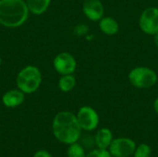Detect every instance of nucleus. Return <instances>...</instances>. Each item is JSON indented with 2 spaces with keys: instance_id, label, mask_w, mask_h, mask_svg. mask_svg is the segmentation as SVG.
<instances>
[{
  "instance_id": "4be33fe9",
  "label": "nucleus",
  "mask_w": 158,
  "mask_h": 157,
  "mask_svg": "<svg viewBox=\"0 0 158 157\" xmlns=\"http://www.w3.org/2000/svg\"><path fill=\"white\" fill-rule=\"evenodd\" d=\"M1 62H2V60H1V57H0V66H1Z\"/></svg>"
},
{
  "instance_id": "9d476101",
  "label": "nucleus",
  "mask_w": 158,
  "mask_h": 157,
  "mask_svg": "<svg viewBox=\"0 0 158 157\" xmlns=\"http://www.w3.org/2000/svg\"><path fill=\"white\" fill-rule=\"evenodd\" d=\"M25 99V93L19 89H12L6 92L2 96V103L6 107L15 108L19 106Z\"/></svg>"
},
{
  "instance_id": "2eb2a0df",
  "label": "nucleus",
  "mask_w": 158,
  "mask_h": 157,
  "mask_svg": "<svg viewBox=\"0 0 158 157\" xmlns=\"http://www.w3.org/2000/svg\"><path fill=\"white\" fill-rule=\"evenodd\" d=\"M85 150L82 145L78 143H74L69 145L67 155L68 157H85L86 156Z\"/></svg>"
},
{
  "instance_id": "412c9836",
  "label": "nucleus",
  "mask_w": 158,
  "mask_h": 157,
  "mask_svg": "<svg viewBox=\"0 0 158 157\" xmlns=\"http://www.w3.org/2000/svg\"><path fill=\"white\" fill-rule=\"evenodd\" d=\"M154 36H155V37H154V42H155V44L156 45V47L158 48V33L155 34Z\"/></svg>"
},
{
  "instance_id": "6e6552de",
  "label": "nucleus",
  "mask_w": 158,
  "mask_h": 157,
  "mask_svg": "<svg viewBox=\"0 0 158 157\" xmlns=\"http://www.w3.org/2000/svg\"><path fill=\"white\" fill-rule=\"evenodd\" d=\"M53 66L57 73L68 75L74 73L77 68V62L72 55L67 52H62L55 56Z\"/></svg>"
},
{
  "instance_id": "dca6fc26",
  "label": "nucleus",
  "mask_w": 158,
  "mask_h": 157,
  "mask_svg": "<svg viewBox=\"0 0 158 157\" xmlns=\"http://www.w3.org/2000/svg\"><path fill=\"white\" fill-rule=\"evenodd\" d=\"M151 155H152V149L146 143H141L137 145L133 153L134 157H151Z\"/></svg>"
},
{
  "instance_id": "f3484780",
  "label": "nucleus",
  "mask_w": 158,
  "mask_h": 157,
  "mask_svg": "<svg viewBox=\"0 0 158 157\" xmlns=\"http://www.w3.org/2000/svg\"><path fill=\"white\" fill-rule=\"evenodd\" d=\"M85 157H113L111 154L109 153L108 150H104V149H94L88 153Z\"/></svg>"
},
{
  "instance_id": "ddd939ff",
  "label": "nucleus",
  "mask_w": 158,
  "mask_h": 157,
  "mask_svg": "<svg viewBox=\"0 0 158 157\" xmlns=\"http://www.w3.org/2000/svg\"><path fill=\"white\" fill-rule=\"evenodd\" d=\"M28 9L34 15L44 13L51 4V0H25Z\"/></svg>"
},
{
  "instance_id": "f03ea898",
  "label": "nucleus",
  "mask_w": 158,
  "mask_h": 157,
  "mask_svg": "<svg viewBox=\"0 0 158 157\" xmlns=\"http://www.w3.org/2000/svg\"><path fill=\"white\" fill-rule=\"evenodd\" d=\"M25 0H0V24L6 28L23 25L29 17Z\"/></svg>"
},
{
  "instance_id": "39448f33",
  "label": "nucleus",
  "mask_w": 158,
  "mask_h": 157,
  "mask_svg": "<svg viewBox=\"0 0 158 157\" xmlns=\"http://www.w3.org/2000/svg\"><path fill=\"white\" fill-rule=\"evenodd\" d=\"M141 30L149 35L158 33V7L150 6L145 8L139 19Z\"/></svg>"
},
{
  "instance_id": "1a4fd4ad",
  "label": "nucleus",
  "mask_w": 158,
  "mask_h": 157,
  "mask_svg": "<svg viewBox=\"0 0 158 157\" xmlns=\"http://www.w3.org/2000/svg\"><path fill=\"white\" fill-rule=\"evenodd\" d=\"M82 11L86 18L92 21H99L105 14V8L100 0H84Z\"/></svg>"
},
{
  "instance_id": "9b49d317",
  "label": "nucleus",
  "mask_w": 158,
  "mask_h": 157,
  "mask_svg": "<svg viewBox=\"0 0 158 157\" xmlns=\"http://www.w3.org/2000/svg\"><path fill=\"white\" fill-rule=\"evenodd\" d=\"M113 140V133L107 128L100 129L94 136V143L99 149L108 150Z\"/></svg>"
},
{
  "instance_id": "a211bd4d",
  "label": "nucleus",
  "mask_w": 158,
  "mask_h": 157,
  "mask_svg": "<svg viewBox=\"0 0 158 157\" xmlns=\"http://www.w3.org/2000/svg\"><path fill=\"white\" fill-rule=\"evenodd\" d=\"M88 27L84 24H79L75 27V33L77 35H83L87 32Z\"/></svg>"
},
{
  "instance_id": "6ab92c4d",
  "label": "nucleus",
  "mask_w": 158,
  "mask_h": 157,
  "mask_svg": "<svg viewBox=\"0 0 158 157\" xmlns=\"http://www.w3.org/2000/svg\"><path fill=\"white\" fill-rule=\"evenodd\" d=\"M32 157H53L51 155V154L45 150H39L37 151Z\"/></svg>"
},
{
  "instance_id": "7ed1b4c3",
  "label": "nucleus",
  "mask_w": 158,
  "mask_h": 157,
  "mask_svg": "<svg viewBox=\"0 0 158 157\" xmlns=\"http://www.w3.org/2000/svg\"><path fill=\"white\" fill-rule=\"evenodd\" d=\"M43 76L41 70L32 65L24 67L17 75V87L25 94L35 93L41 86Z\"/></svg>"
},
{
  "instance_id": "0eeeda50",
  "label": "nucleus",
  "mask_w": 158,
  "mask_h": 157,
  "mask_svg": "<svg viewBox=\"0 0 158 157\" xmlns=\"http://www.w3.org/2000/svg\"><path fill=\"white\" fill-rule=\"evenodd\" d=\"M135 148L136 143L133 140L120 137L112 141L108 151L113 157H129L133 155Z\"/></svg>"
},
{
  "instance_id": "aec40b11",
  "label": "nucleus",
  "mask_w": 158,
  "mask_h": 157,
  "mask_svg": "<svg viewBox=\"0 0 158 157\" xmlns=\"http://www.w3.org/2000/svg\"><path fill=\"white\" fill-rule=\"evenodd\" d=\"M154 109H155L156 113L158 115V97L155 100V102H154Z\"/></svg>"
},
{
  "instance_id": "4468645a",
  "label": "nucleus",
  "mask_w": 158,
  "mask_h": 157,
  "mask_svg": "<svg viewBox=\"0 0 158 157\" xmlns=\"http://www.w3.org/2000/svg\"><path fill=\"white\" fill-rule=\"evenodd\" d=\"M58 88L63 93H69L76 86V79L72 74L62 75L58 81Z\"/></svg>"
},
{
  "instance_id": "f257e3e1",
  "label": "nucleus",
  "mask_w": 158,
  "mask_h": 157,
  "mask_svg": "<svg viewBox=\"0 0 158 157\" xmlns=\"http://www.w3.org/2000/svg\"><path fill=\"white\" fill-rule=\"evenodd\" d=\"M81 130L77 117L72 112L61 111L55 116L52 131L58 142L68 145L77 143L81 138Z\"/></svg>"
},
{
  "instance_id": "20e7f679",
  "label": "nucleus",
  "mask_w": 158,
  "mask_h": 157,
  "mask_svg": "<svg viewBox=\"0 0 158 157\" xmlns=\"http://www.w3.org/2000/svg\"><path fill=\"white\" fill-rule=\"evenodd\" d=\"M128 79L131 84L135 88L148 89L156 84L158 77L156 71L150 68L136 67L130 71Z\"/></svg>"
},
{
  "instance_id": "423d86ee",
  "label": "nucleus",
  "mask_w": 158,
  "mask_h": 157,
  "mask_svg": "<svg viewBox=\"0 0 158 157\" xmlns=\"http://www.w3.org/2000/svg\"><path fill=\"white\" fill-rule=\"evenodd\" d=\"M76 117L82 130L92 131V130H94L98 127L99 115L91 106H88V105L81 106L79 109Z\"/></svg>"
},
{
  "instance_id": "f8f14e48",
  "label": "nucleus",
  "mask_w": 158,
  "mask_h": 157,
  "mask_svg": "<svg viewBox=\"0 0 158 157\" xmlns=\"http://www.w3.org/2000/svg\"><path fill=\"white\" fill-rule=\"evenodd\" d=\"M99 28L106 35H115L119 31V24L111 17H103L99 20Z\"/></svg>"
}]
</instances>
